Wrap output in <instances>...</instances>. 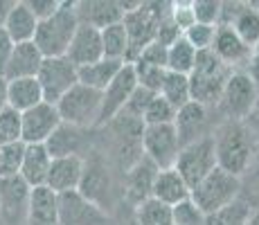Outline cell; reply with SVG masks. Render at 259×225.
<instances>
[{
	"instance_id": "obj_45",
	"label": "cell",
	"mask_w": 259,
	"mask_h": 225,
	"mask_svg": "<svg viewBox=\"0 0 259 225\" xmlns=\"http://www.w3.org/2000/svg\"><path fill=\"white\" fill-rule=\"evenodd\" d=\"M138 63H147V66H156V68H165L167 70V48L160 43H149L147 48L142 50L140 54H138L136 59ZM133 61V63H136Z\"/></svg>"
},
{
	"instance_id": "obj_18",
	"label": "cell",
	"mask_w": 259,
	"mask_h": 225,
	"mask_svg": "<svg viewBox=\"0 0 259 225\" xmlns=\"http://www.w3.org/2000/svg\"><path fill=\"white\" fill-rule=\"evenodd\" d=\"M212 52L219 61H223L230 70H243L250 61L255 50L250 45H246L239 38V34L228 25H219L217 34H214V43H212Z\"/></svg>"
},
{
	"instance_id": "obj_49",
	"label": "cell",
	"mask_w": 259,
	"mask_h": 225,
	"mask_svg": "<svg viewBox=\"0 0 259 225\" xmlns=\"http://www.w3.org/2000/svg\"><path fill=\"white\" fill-rule=\"evenodd\" d=\"M243 72L248 74V79H250V81L255 83V88L259 90V54L257 52H252L250 61H248V66L243 68Z\"/></svg>"
},
{
	"instance_id": "obj_46",
	"label": "cell",
	"mask_w": 259,
	"mask_h": 225,
	"mask_svg": "<svg viewBox=\"0 0 259 225\" xmlns=\"http://www.w3.org/2000/svg\"><path fill=\"white\" fill-rule=\"evenodd\" d=\"M25 3H27V7L32 9V14L36 16L38 23L50 18L59 7H61V0H25Z\"/></svg>"
},
{
	"instance_id": "obj_22",
	"label": "cell",
	"mask_w": 259,
	"mask_h": 225,
	"mask_svg": "<svg viewBox=\"0 0 259 225\" xmlns=\"http://www.w3.org/2000/svg\"><path fill=\"white\" fill-rule=\"evenodd\" d=\"M77 9V18L81 25H91V27L102 32L108 25L122 23L124 12L119 7V0H77L74 3Z\"/></svg>"
},
{
	"instance_id": "obj_21",
	"label": "cell",
	"mask_w": 259,
	"mask_h": 225,
	"mask_svg": "<svg viewBox=\"0 0 259 225\" xmlns=\"http://www.w3.org/2000/svg\"><path fill=\"white\" fill-rule=\"evenodd\" d=\"M66 57L70 59L77 68H83V66H91V63L102 61L104 48H102V34H99V29L91 27V25L79 23V27H77V32H74Z\"/></svg>"
},
{
	"instance_id": "obj_30",
	"label": "cell",
	"mask_w": 259,
	"mask_h": 225,
	"mask_svg": "<svg viewBox=\"0 0 259 225\" xmlns=\"http://www.w3.org/2000/svg\"><path fill=\"white\" fill-rule=\"evenodd\" d=\"M99 34H102L104 59L128 63V34H126L124 23L108 25V27H104Z\"/></svg>"
},
{
	"instance_id": "obj_13",
	"label": "cell",
	"mask_w": 259,
	"mask_h": 225,
	"mask_svg": "<svg viewBox=\"0 0 259 225\" xmlns=\"http://www.w3.org/2000/svg\"><path fill=\"white\" fill-rule=\"evenodd\" d=\"M158 171H160V169L144 156L138 160L136 164H131L122 176V201L133 209L140 203L149 201Z\"/></svg>"
},
{
	"instance_id": "obj_29",
	"label": "cell",
	"mask_w": 259,
	"mask_h": 225,
	"mask_svg": "<svg viewBox=\"0 0 259 225\" xmlns=\"http://www.w3.org/2000/svg\"><path fill=\"white\" fill-rule=\"evenodd\" d=\"M124 68V61H113V59H102L97 63H91V66L77 68L79 72V83L81 86H88L93 90H104L108 88V83L119 74V70Z\"/></svg>"
},
{
	"instance_id": "obj_16",
	"label": "cell",
	"mask_w": 259,
	"mask_h": 225,
	"mask_svg": "<svg viewBox=\"0 0 259 225\" xmlns=\"http://www.w3.org/2000/svg\"><path fill=\"white\" fill-rule=\"evenodd\" d=\"M111 216L79 192L59 196V225H108Z\"/></svg>"
},
{
	"instance_id": "obj_4",
	"label": "cell",
	"mask_w": 259,
	"mask_h": 225,
	"mask_svg": "<svg viewBox=\"0 0 259 225\" xmlns=\"http://www.w3.org/2000/svg\"><path fill=\"white\" fill-rule=\"evenodd\" d=\"M232 72H235V70H230L223 61H219L212 50L198 52L194 70L187 74L192 102L203 104V106H207V108H217L219 97H221L223 88H226Z\"/></svg>"
},
{
	"instance_id": "obj_39",
	"label": "cell",
	"mask_w": 259,
	"mask_h": 225,
	"mask_svg": "<svg viewBox=\"0 0 259 225\" xmlns=\"http://www.w3.org/2000/svg\"><path fill=\"white\" fill-rule=\"evenodd\" d=\"M133 70H136V79H138V86L149 90V93L158 95L160 93V86L165 81V68H156V66H147V63H131Z\"/></svg>"
},
{
	"instance_id": "obj_20",
	"label": "cell",
	"mask_w": 259,
	"mask_h": 225,
	"mask_svg": "<svg viewBox=\"0 0 259 225\" xmlns=\"http://www.w3.org/2000/svg\"><path fill=\"white\" fill-rule=\"evenodd\" d=\"M83 176V158L81 156H63L52 158L50 173L46 180V187H50L54 194H68L77 192Z\"/></svg>"
},
{
	"instance_id": "obj_37",
	"label": "cell",
	"mask_w": 259,
	"mask_h": 225,
	"mask_svg": "<svg viewBox=\"0 0 259 225\" xmlns=\"http://www.w3.org/2000/svg\"><path fill=\"white\" fill-rule=\"evenodd\" d=\"M16 142H23V119L21 113L7 106L0 113V147Z\"/></svg>"
},
{
	"instance_id": "obj_38",
	"label": "cell",
	"mask_w": 259,
	"mask_h": 225,
	"mask_svg": "<svg viewBox=\"0 0 259 225\" xmlns=\"http://www.w3.org/2000/svg\"><path fill=\"white\" fill-rule=\"evenodd\" d=\"M23 156H25V144L23 142L0 147V178L21 176Z\"/></svg>"
},
{
	"instance_id": "obj_28",
	"label": "cell",
	"mask_w": 259,
	"mask_h": 225,
	"mask_svg": "<svg viewBox=\"0 0 259 225\" xmlns=\"http://www.w3.org/2000/svg\"><path fill=\"white\" fill-rule=\"evenodd\" d=\"M7 81V79H5ZM43 102V90L36 77H27V79H12L7 81V104L9 108L18 113H25L29 108L38 106Z\"/></svg>"
},
{
	"instance_id": "obj_50",
	"label": "cell",
	"mask_w": 259,
	"mask_h": 225,
	"mask_svg": "<svg viewBox=\"0 0 259 225\" xmlns=\"http://www.w3.org/2000/svg\"><path fill=\"white\" fill-rule=\"evenodd\" d=\"M124 205L126 203H122L117 207V216H111V223L108 225H138L136 216H133V209H128V214L124 216Z\"/></svg>"
},
{
	"instance_id": "obj_31",
	"label": "cell",
	"mask_w": 259,
	"mask_h": 225,
	"mask_svg": "<svg viewBox=\"0 0 259 225\" xmlns=\"http://www.w3.org/2000/svg\"><path fill=\"white\" fill-rule=\"evenodd\" d=\"M241 189H239V201H243L250 209H259V142L255 147L250 162L246 171L239 176Z\"/></svg>"
},
{
	"instance_id": "obj_25",
	"label": "cell",
	"mask_w": 259,
	"mask_h": 225,
	"mask_svg": "<svg viewBox=\"0 0 259 225\" xmlns=\"http://www.w3.org/2000/svg\"><path fill=\"white\" fill-rule=\"evenodd\" d=\"M50 156L46 144H25V156H23V167H21V178L29 187H43L50 173Z\"/></svg>"
},
{
	"instance_id": "obj_42",
	"label": "cell",
	"mask_w": 259,
	"mask_h": 225,
	"mask_svg": "<svg viewBox=\"0 0 259 225\" xmlns=\"http://www.w3.org/2000/svg\"><path fill=\"white\" fill-rule=\"evenodd\" d=\"M194 18L201 25H212L217 27L221 21V0H192Z\"/></svg>"
},
{
	"instance_id": "obj_19",
	"label": "cell",
	"mask_w": 259,
	"mask_h": 225,
	"mask_svg": "<svg viewBox=\"0 0 259 225\" xmlns=\"http://www.w3.org/2000/svg\"><path fill=\"white\" fill-rule=\"evenodd\" d=\"M93 131L70 126V124H61V126L54 131L52 138L46 142L50 156L52 158H63V156H81V158H86V153H91L95 149V140L91 135Z\"/></svg>"
},
{
	"instance_id": "obj_34",
	"label": "cell",
	"mask_w": 259,
	"mask_h": 225,
	"mask_svg": "<svg viewBox=\"0 0 259 225\" xmlns=\"http://www.w3.org/2000/svg\"><path fill=\"white\" fill-rule=\"evenodd\" d=\"M133 216H136L138 225H174L171 207L153 201V198L138 205V207L133 209Z\"/></svg>"
},
{
	"instance_id": "obj_10",
	"label": "cell",
	"mask_w": 259,
	"mask_h": 225,
	"mask_svg": "<svg viewBox=\"0 0 259 225\" xmlns=\"http://www.w3.org/2000/svg\"><path fill=\"white\" fill-rule=\"evenodd\" d=\"M36 79L43 90V102L57 104L68 90L79 83V72L68 57H52L43 59Z\"/></svg>"
},
{
	"instance_id": "obj_44",
	"label": "cell",
	"mask_w": 259,
	"mask_h": 225,
	"mask_svg": "<svg viewBox=\"0 0 259 225\" xmlns=\"http://www.w3.org/2000/svg\"><path fill=\"white\" fill-rule=\"evenodd\" d=\"M169 18H171L174 25H176L183 34H185L187 29L196 23V18H194V9H192V0H189V3H187V0L171 3V7H169Z\"/></svg>"
},
{
	"instance_id": "obj_8",
	"label": "cell",
	"mask_w": 259,
	"mask_h": 225,
	"mask_svg": "<svg viewBox=\"0 0 259 225\" xmlns=\"http://www.w3.org/2000/svg\"><path fill=\"white\" fill-rule=\"evenodd\" d=\"M259 90L255 83L248 79V74L243 70L230 74L226 88H223L219 104L214 108V113L219 115V119H235V122H243L248 117V113L252 111L257 102Z\"/></svg>"
},
{
	"instance_id": "obj_33",
	"label": "cell",
	"mask_w": 259,
	"mask_h": 225,
	"mask_svg": "<svg viewBox=\"0 0 259 225\" xmlns=\"http://www.w3.org/2000/svg\"><path fill=\"white\" fill-rule=\"evenodd\" d=\"M196 50L181 36L176 43L167 48V70L178 74H189L194 70V63H196Z\"/></svg>"
},
{
	"instance_id": "obj_23",
	"label": "cell",
	"mask_w": 259,
	"mask_h": 225,
	"mask_svg": "<svg viewBox=\"0 0 259 225\" xmlns=\"http://www.w3.org/2000/svg\"><path fill=\"white\" fill-rule=\"evenodd\" d=\"M43 54L41 50L34 45V41L29 43H16L14 45V52L9 57L7 70H5V79L12 81V79H27V77H36L38 70L43 63Z\"/></svg>"
},
{
	"instance_id": "obj_3",
	"label": "cell",
	"mask_w": 259,
	"mask_h": 225,
	"mask_svg": "<svg viewBox=\"0 0 259 225\" xmlns=\"http://www.w3.org/2000/svg\"><path fill=\"white\" fill-rule=\"evenodd\" d=\"M74 3H77V0H61V7L50 18L38 23L36 34H34V45L41 50V54L46 59L66 57L74 32H77V27H79Z\"/></svg>"
},
{
	"instance_id": "obj_7",
	"label": "cell",
	"mask_w": 259,
	"mask_h": 225,
	"mask_svg": "<svg viewBox=\"0 0 259 225\" xmlns=\"http://www.w3.org/2000/svg\"><path fill=\"white\" fill-rule=\"evenodd\" d=\"M239 189H241L239 178L217 167L214 171L207 173L196 187H192L189 198L203 209L205 216H210V214L239 201Z\"/></svg>"
},
{
	"instance_id": "obj_51",
	"label": "cell",
	"mask_w": 259,
	"mask_h": 225,
	"mask_svg": "<svg viewBox=\"0 0 259 225\" xmlns=\"http://www.w3.org/2000/svg\"><path fill=\"white\" fill-rule=\"evenodd\" d=\"M14 3H16V0H0V27H5V21H7Z\"/></svg>"
},
{
	"instance_id": "obj_2",
	"label": "cell",
	"mask_w": 259,
	"mask_h": 225,
	"mask_svg": "<svg viewBox=\"0 0 259 225\" xmlns=\"http://www.w3.org/2000/svg\"><path fill=\"white\" fill-rule=\"evenodd\" d=\"M83 198H88L93 205H97L102 212L111 216V209H117V203L122 205V192L115 189V180H113L111 162L93 149L86 158H83V176L81 185L77 189Z\"/></svg>"
},
{
	"instance_id": "obj_12",
	"label": "cell",
	"mask_w": 259,
	"mask_h": 225,
	"mask_svg": "<svg viewBox=\"0 0 259 225\" xmlns=\"http://www.w3.org/2000/svg\"><path fill=\"white\" fill-rule=\"evenodd\" d=\"M138 88V79H136V70L131 63H124V68L119 70V74L108 83V88L102 93V113H99V122L97 128L106 126L108 122L117 117L124 111L128 97L133 95V90Z\"/></svg>"
},
{
	"instance_id": "obj_5",
	"label": "cell",
	"mask_w": 259,
	"mask_h": 225,
	"mask_svg": "<svg viewBox=\"0 0 259 225\" xmlns=\"http://www.w3.org/2000/svg\"><path fill=\"white\" fill-rule=\"evenodd\" d=\"M169 7L171 3H140L136 9L124 14L122 23L128 34V63L136 61L138 54L156 41L158 25L169 14Z\"/></svg>"
},
{
	"instance_id": "obj_15",
	"label": "cell",
	"mask_w": 259,
	"mask_h": 225,
	"mask_svg": "<svg viewBox=\"0 0 259 225\" xmlns=\"http://www.w3.org/2000/svg\"><path fill=\"white\" fill-rule=\"evenodd\" d=\"M23 119V144H46L61 126V117L54 104L41 102L38 106L21 113Z\"/></svg>"
},
{
	"instance_id": "obj_14",
	"label": "cell",
	"mask_w": 259,
	"mask_h": 225,
	"mask_svg": "<svg viewBox=\"0 0 259 225\" xmlns=\"http://www.w3.org/2000/svg\"><path fill=\"white\" fill-rule=\"evenodd\" d=\"M210 111H214V108H207L196 102H189L183 108H178L176 119H174V128H176V133H178L181 147L212 135L214 126H217L219 122H212L210 119Z\"/></svg>"
},
{
	"instance_id": "obj_41",
	"label": "cell",
	"mask_w": 259,
	"mask_h": 225,
	"mask_svg": "<svg viewBox=\"0 0 259 225\" xmlns=\"http://www.w3.org/2000/svg\"><path fill=\"white\" fill-rule=\"evenodd\" d=\"M214 34H217V27L212 25H201V23H194L192 27L183 34V38L192 45L196 52H205V50L212 48L214 43Z\"/></svg>"
},
{
	"instance_id": "obj_36",
	"label": "cell",
	"mask_w": 259,
	"mask_h": 225,
	"mask_svg": "<svg viewBox=\"0 0 259 225\" xmlns=\"http://www.w3.org/2000/svg\"><path fill=\"white\" fill-rule=\"evenodd\" d=\"M250 212L252 209L243 201H235L232 205H228V207L205 216V225H246Z\"/></svg>"
},
{
	"instance_id": "obj_11",
	"label": "cell",
	"mask_w": 259,
	"mask_h": 225,
	"mask_svg": "<svg viewBox=\"0 0 259 225\" xmlns=\"http://www.w3.org/2000/svg\"><path fill=\"white\" fill-rule=\"evenodd\" d=\"M142 156L149 158L158 169H174L181 153V140L174 124L142 128Z\"/></svg>"
},
{
	"instance_id": "obj_43",
	"label": "cell",
	"mask_w": 259,
	"mask_h": 225,
	"mask_svg": "<svg viewBox=\"0 0 259 225\" xmlns=\"http://www.w3.org/2000/svg\"><path fill=\"white\" fill-rule=\"evenodd\" d=\"M156 97L153 93H149V90H144L138 86L136 90H133V95L128 97V102H126V106H124V115H128V117H133V119H140L142 122V115L144 111H147V106L151 104V99Z\"/></svg>"
},
{
	"instance_id": "obj_6",
	"label": "cell",
	"mask_w": 259,
	"mask_h": 225,
	"mask_svg": "<svg viewBox=\"0 0 259 225\" xmlns=\"http://www.w3.org/2000/svg\"><path fill=\"white\" fill-rule=\"evenodd\" d=\"M54 106H57L63 124L93 131V128H97L99 113H102V93L77 83Z\"/></svg>"
},
{
	"instance_id": "obj_17",
	"label": "cell",
	"mask_w": 259,
	"mask_h": 225,
	"mask_svg": "<svg viewBox=\"0 0 259 225\" xmlns=\"http://www.w3.org/2000/svg\"><path fill=\"white\" fill-rule=\"evenodd\" d=\"M29 196L32 187L21 176L0 178V216L12 225L27 221Z\"/></svg>"
},
{
	"instance_id": "obj_47",
	"label": "cell",
	"mask_w": 259,
	"mask_h": 225,
	"mask_svg": "<svg viewBox=\"0 0 259 225\" xmlns=\"http://www.w3.org/2000/svg\"><path fill=\"white\" fill-rule=\"evenodd\" d=\"M14 45L16 43H14L12 38H9V34L0 27V77L3 79H5V70H7L9 57H12V52H14Z\"/></svg>"
},
{
	"instance_id": "obj_27",
	"label": "cell",
	"mask_w": 259,
	"mask_h": 225,
	"mask_svg": "<svg viewBox=\"0 0 259 225\" xmlns=\"http://www.w3.org/2000/svg\"><path fill=\"white\" fill-rule=\"evenodd\" d=\"M36 27H38V21L32 14V9L27 7V3L25 0H16L3 27L9 34V38L14 43H29V41H34Z\"/></svg>"
},
{
	"instance_id": "obj_35",
	"label": "cell",
	"mask_w": 259,
	"mask_h": 225,
	"mask_svg": "<svg viewBox=\"0 0 259 225\" xmlns=\"http://www.w3.org/2000/svg\"><path fill=\"white\" fill-rule=\"evenodd\" d=\"M176 108L167 102L165 97L156 95L151 99V104L147 106V111L142 115V124L144 126H162V124H174L176 119Z\"/></svg>"
},
{
	"instance_id": "obj_9",
	"label": "cell",
	"mask_w": 259,
	"mask_h": 225,
	"mask_svg": "<svg viewBox=\"0 0 259 225\" xmlns=\"http://www.w3.org/2000/svg\"><path fill=\"white\" fill-rule=\"evenodd\" d=\"M174 169L181 173V178L185 180L189 192H192V187H196L207 173L217 169V153H214L212 135L196 140L192 144H185L178 153Z\"/></svg>"
},
{
	"instance_id": "obj_40",
	"label": "cell",
	"mask_w": 259,
	"mask_h": 225,
	"mask_svg": "<svg viewBox=\"0 0 259 225\" xmlns=\"http://www.w3.org/2000/svg\"><path fill=\"white\" fill-rule=\"evenodd\" d=\"M174 225H205V214L192 198H185L171 207Z\"/></svg>"
},
{
	"instance_id": "obj_48",
	"label": "cell",
	"mask_w": 259,
	"mask_h": 225,
	"mask_svg": "<svg viewBox=\"0 0 259 225\" xmlns=\"http://www.w3.org/2000/svg\"><path fill=\"white\" fill-rule=\"evenodd\" d=\"M243 124H246V126L250 128V133L259 140V95H257V102H255V106H252V111L243 119Z\"/></svg>"
},
{
	"instance_id": "obj_32",
	"label": "cell",
	"mask_w": 259,
	"mask_h": 225,
	"mask_svg": "<svg viewBox=\"0 0 259 225\" xmlns=\"http://www.w3.org/2000/svg\"><path fill=\"white\" fill-rule=\"evenodd\" d=\"M160 97H165L174 108H183L185 104L192 102V93H189V77L187 74H178V72H169L165 74V81L160 86Z\"/></svg>"
},
{
	"instance_id": "obj_53",
	"label": "cell",
	"mask_w": 259,
	"mask_h": 225,
	"mask_svg": "<svg viewBox=\"0 0 259 225\" xmlns=\"http://www.w3.org/2000/svg\"><path fill=\"white\" fill-rule=\"evenodd\" d=\"M246 225H259V209H252L250 216H248V221H246Z\"/></svg>"
},
{
	"instance_id": "obj_26",
	"label": "cell",
	"mask_w": 259,
	"mask_h": 225,
	"mask_svg": "<svg viewBox=\"0 0 259 225\" xmlns=\"http://www.w3.org/2000/svg\"><path fill=\"white\" fill-rule=\"evenodd\" d=\"M151 198L167 205V207H174V205L189 198V187L176 169H160L156 176V183H153Z\"/></svg>"
},
{
	"instance_id": "obj_1",
	"label": "cell",
	"mask_w": 259,
	"mask_h": 225,
	"mask_svg": "<svg viewBox=\"0 0 259 225\" xmlns=\"http://www.w3.org/2000/svg\"><path fill=\"white\" fill-rule=\"evenodd\" d=\"M212 142L217 153V167L239 178L246 171L259 140L243 122L221 119L212 131Z\"/></svg>"
},
{
	"instance_id": "obj_52",
	"label": "cell",
	"mask_w": 259,
	"mask_h": 225,
	"mask_svg": "<svg viewBox=\"0 0 259 225\" xmlns=\"http://www.w3.org/2000/svg\"><path fill=\"white\" fill-rule=\"evenodd\" d=\"M7 106H9L7 104V81L0 77V113H3Z\"/></svg>"
},
{
	"instance_id": "obj_54",
	"label": "cell",
	"mask_w": 259,
	"mask_h": 225,
	"mask_svg": "<svg viewBox=\"0 0 259 225\" xmlns=\"http://www.w3.org/2000/svg\"><path fill=\"white\" fill-rule=\"evenodd\" d=\"M255 52L259 54V41H257V45H255Z\"/></svg>"
},
{
	"instance_id": "obj_24",
	"label": "cell",
	"mask_w": 259,
	"mask_h": 225,
	"mask_svg": "<svg viewBox=\"0 0 259 225\" xmlns=\"http://www.w3.org/2000/svg\"><path fill=\"white\" fill-rule=\"evenodd\" d=\"M29 225H59V194L50 187H34L27 207Z\"/></svg>"
}]
</instances>
